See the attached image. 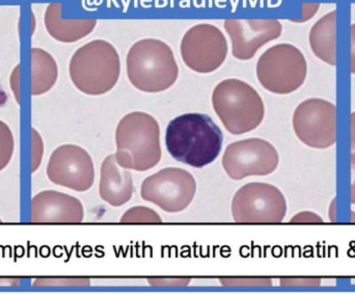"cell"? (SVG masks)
<instances>
[{
    "mask_svg": "<svg viewBox=\"0 0 355 294\" xmlns=\"http://www.w3.org/2000/svg\"><path fill=\"white\" fill-rule=\"evenodd\" d=\"M223 131L204 114H185L171 121L166 145L174 159L202 168L212 164L223 149Z\"/></svg>",
    "mask_w": 355,
    "mask_h": 294,
    "instance_id": "6da1fadb",
    "label": "cell"
},
{
    "mask_svg": "<svg viewBox=\"0 0 355 294\" xmlns=\"http://www.w3.org/2000/svg\"><path fill=\"white\" fill-rule=\"evenodd\" d=\"M116 145L119 166L137 172L151 170L162 160L159 124L151 114L130 112L116 126Z\"/></svg>",
    "mask_w": 355,
    "mask_h": 294,
    "instance_id": "7a4b0ae2",
    "label": "cell"
},
{
    "mask_svg": "<svg viewBox=\"0 0 355 294\" xmlns=\"http://www.w3.org/2000/svg\"><path fill=\"white\" fill-rule=\"evenodd\" d=\"M127 75L133 87L145 93H160L172 87L179 76L173 50L157 39H145L129 50Z\"/></svg>",
    "mask_w": 355,
    "mask_h": 294,
    "instance_id": "3957f363",
    "label": "cell"
},
{
    "mask_svg": "<svg viewBox=\"0 0 355 294\" xmlns=\"http://www.w3.org/2000/svg\"><path fill=\"white\" fill-rule=\"evenodd\" d=\"M69 72L75 87L83 94L104 95L120 78V56L112 44L95 40L73 54Z\"/></svg>",
    "mask_w": 355,
    "mask_h": 294,
    "instance_id": "277c9868",
    "label": "cell"
},
{
    "mask_svg": "<svg viewBox=\"0 0 355 294\" xmlns=\"http://www.w3.org/2000/svg\"><path fill=\"white\" fill-rule=\"evenodd\" d=\"M212 105L225 128L233 135L250 132L260 126L265 106L258 92L239 79H225L215 87Z\"/></svg>",
    "mask_w": 355,
    "mask_h": 294,
    "instance_id": "5b68a950",
    "label": "cell"
},
{
    "mask_svg": "<svg viewBox=\"0 0 355 294\" xmlns=\"http://www.w3.org/2000/svg\"><path fill=\"white\" fill-rule=\"evenodd\" d=\"M308 64L302 52L290 44L272 46L259 58L257 77L267 91L288 95L297 91L306 79Z\"/></svg>",
    "mask_w": 355,
    "mask_h": 294,
    "instance_id": "8992f818",
    "label": "cell"
},
{
    "mask_svg": "<svg viewBox=\"0 0 355 294\" xmlns=\"http://www.w3.org/2000/svg\"><path fill=\"white\" fill-rule=\"evenodd\" d=\"M232 214L236 223H282L287 214V201L283 193L275 185L248 183L234 196Z\"/></svg>",
    "mask_w": 355,
    "mask_h": 294,
    "instance_id": "52a82bcc",
    "label": "cell"
},
{
    "mask_svg": "<svg viewBox=\"0 0 355 294\" xmlns=\"http://www.w3.org/2000/svg\"><path fill=\"white\" fill-rule=\"evenodd\" d=\"M292 125L298 139L313 149H329L337 143V107L327 100H304L296 107Z\"/></svg>",
    "mask_w": 355,
    "mask_h": 294,
    "instance_id": "ba28073f",
    "label": "cell"
},
{
    "mask_svg": "<svg viewBox=\"0 0 355 294\" xmlns=\"http://www.w3.org/2000/svg\"><path fill=\"white\" fill-rule=\"evenodd\" d=\"M196 191L194 177L188 171L166 168L144 180L141 196L168 214L183 211L193 201Z\"/></svg>",
    "mask_w": 355,
    "mask_h": 294,
    "instance_id": "9c48e42d",
    "label": "cell"
},
{
    "mask_svg": "<svg viewBox=\"0 0 355 294\" xmlns=\"http://www.w3.org/2000/svg\"><path fill=\"white\" fill-rule=\"evenodd\" d=\"M279 164L275 146L262 139H246L227 146L223 168L233 180L272 174Z\"/></svg>",
    "mask_w": 355,
    "mask_h": 294,
    "instance_id": "30bf717a",
    "label": "cell"
},
{
    "mask_svg": "<svg viewBox=\"0 0 355 294\" xmlns=\"http://www.w3.org/2000/svg\"><path fill=\"white\" fill-rule=\"evenodd\" d=\"M181 55L186 66L194 72H214L227 58V40L214 25H196L182 39Z\"/></svg>",
    "mask_w": 355,
    "mask_h": 294,
    "instance_id": "8fae6325",
    "label": "cell"
},
{
    "mask_svg": "<svg viewBox=\"0 0 355 294\" xmlns=\"http://www.w3.org/2000/svg\"><path fill=\"white\" fill-rule=\"evenodd\" d=\"M46 174L53 184L83 193L95 182V166L87 150L76 145H62L52 152Z\"/></svg>",
    "mask_w": 355,
    "mask_h": 294,
    "instance_id": "7c38bea8",
    "label": "cell"
},
{
    "mask_svg": "<svg viewBox=\"0 0 355 294\" xmlns=\"http://www.w3.org/2000/svg\"><path fill=\"white\" fill-rule=\"evenodd\" d=\"M225 28L232 41V53L240 60L254 58L268 42L281 37L282 24L277 20H225Z\"/></svg>",
    "mask_w": 355,
    "mask_h": 294,
    "instance_id": "4fadbf2b",
    "label": "cell"
},
{
    "mask_svg": "<svg viewBox=\"0 0 355 294\" xmlns=\"http://www.w3.org/2000/svg\"><path fill=\"white\" fill-rule=\"evenodd\" d=\"M85 218V208L77 198L56 191H44L31 200V220L41 224H73Z\"/></svg>",
    "mask_w": 355,
    "mask_h": 294,
    "instance_id": "5bb4252c",
    "label": "cell"
},
{
    "mask_svg": "<svg viewBox=\"0 0 355 294\" xmlns=\"http://www.w3.org/2000/svg\"><path fill=\"white\" fill-rule=\"evenodd\" d=\"M133 193L135 185L130 170L119 166L114 154L108 155L100 168V197L112 207H121L130 201Z\"/></svg>",
    "mask_w": 355,
    "mask_h": 294,
    "instance_id": "9a60e30c",
    "label": "cell"
},
{
    "mask_svg": "<svg viewBox=\"0 0 355 294\" xmlns=\"http://www.w3.org/2000/svg\"><path fill=\"white\" fill-rule=\"evenodd\" d=\"M62 4L52 3L45 12V25L49 35L62 43H73L87 37L95 29L96 20H64Z\"/></svg>",
    "mask_w": 355,
    "mask_h": 294,
    "instance_id": "2e32d148",
    "label": "cell"
},
{
    "mask_svg": "<svg viewBox=\"0 0 355 294\" xmlns=\"http://www.w3.org/2000/svg\"><path fill=\"white\" fill-rule=\"evenodd\" d=\"M310 45L319 60L331 66L337 64V10L315 23L311 29Z\"/></svg>",
    "mask_w": 355,
    "mask_h": 294,
    "instance_id": "e0dca14e",
    "label": "cell"
},
{
    "mask_svg": "<svg viewBox=\"0 0 355 294\" xmlns=\"http://www.w3.org/2000/svg\"><path fill=\"white\" fill-rule=\"evenodd\" d=\"M58 77V64L45 50L31 49V95L40 96L49 92Z\"/></svg>",
    "mask_w": 355,
    "mask_h": 294,
    "instance_id": "ac0fdd59",
    "label": "cell"
},
{
    "mask_svg": "<svg viewBox=\"0 0 355 294\" xmlns=\"http://www.w3.org/2000/svg\"><path fill=\"white\" fill-rule=\"evenodd\" d=\"M14 150L15 139L12 130L3 121H0V172L10 164Z\"/></svg>",
    "mask_w": 355,
    "mask_h": 294,
    "instance_id": "d6986e66",
    "label": "cell"
},
{
    "mask_svg": "<svg viewBox=\"0 0 355 294\" xmlns=\"http://www.w3.org/2000/svg\"><path fill=\"white\" fill-rule=\"evenodd\" d=\"M121 223H162V216L149 207L137 206L127 210L120 220Z\"/></svg>",
    "mask_w": 355,
    "mask_h": 294,
    "instance_id": "ffe728a7",
    "label": "cell"
},
{
    "mask_svg": "<svg viewBox=\"0 0 355 294\" xmlns=\"http://www.w3.org/2000/svg\"><path fill=\"white\" fill-rule=\"evenodd\" d=\"M91 285L89 279H37L33 287H87Z\"/></svg>",
    "mask_w": 355,
    "mask_h": 294,
    "instance_id": "44dd1931",
    "label": "cell"
},
{
    "mask_svg": "<svg viewBox=\"0 0 355 294\" xmlns=\"http://www.w3.org/2000/svg\"><path fill=\"white\" fill-rule=\"evenodd\" d=\"M219 282L227 287H271L272 281L265 278H221Z\"/></svg>",
    "mask_w": 355,
    "mask_h": 294,
    "instance_id": "7402d4cb",
    "label": "cell"
},
{
    "mask_svg": "<svg viewBox=\"0 0 355 294\" xmlns=\"http://www.w3.org/2000/svg\"><path fill=\"white\" fill-rule=\"evenodd\" d=\"M31 172L35 173L41 166L44 155L43 139L35 129H31Z\"/></svg>",
    "mask_w": 355,
    "mask_h": 294,
    "instance_id": "603a6c76",
    "label": "cell"
},
{
    "mask_svg": "<svg viewBox=\"0 0 355 294\" xmlns=\"http://www.w3.org/2000/svg\"><path fill=\"white\" fill-rule=\"evenodd\" d=\"M148 282L154 287H185L190 283L189 278H155L148 279Z\"/></svg>",
    "mask_w": 355,
    "mask_h": 294,
    "instance_id": "cb8c5ba5",
    "label": "cell"
},
{
    "mask_svg": "<svg viewBox=\"0 0 355 294\" xmlns=\"http://www.w3.org/2000/svg\"><path fill=\"white\" fill-rule=\"evenodd\" d=\"M283 287H317L320 286V279L292 278L282 279L279 281Z\"/></svg>",
    "mask_w": 355,
    "mask_h": 294,
    "instance_id": "d4e9b609",
    "label": "cell"
},
{
    "mask_svg": "<svg viewBox=\"0 0 355 294\" xmlns=\"http://www.w3.org/2000/svg\"><path fill=\"white\" fill-rule=\"evenodd\" d=\"M290 223L292 224H323L324 220L315 212L304 211L295 214Z\"/></svg>",
    "mask_w": 355,
    "mask_h": 294,
    "instance_id": "484cf974",
    "label": "cell"
},
{
    "mask_svg": "<svg viewBox=\"0 0 355 294\" xmlns=\"http://www.w3.org/2000/svg\"><path fill=\"white\" fill-rule=\"evenodd\" d=\"M352 35V52H350V70L355 74V23L352 25L350 29Z\"/></svg>",
    "mask_w": 355,
    "mask_h": 294,
    "instance_id": "4316f807",
    "label": "cell"
},
{
    "mask_svg": "<svg viewBox=\"0 0 355 294\" xmlns=\"http://www.w3.org/2000/svg\"><path fill=\"white\" fill-rule=\"evenodd\" d=\"M350 145H352V157L355 158V112L350 116Z\"/></svg>",
    "mask_w": 355,
    "mask_h": 294,
    "instance_id": "83f0119b",
    "label": "cell"
},
{
    "mask_svg": "<svg viewBox=\"0 0 355 294\" xmlns=\"http://www.w3.org/2000/svg\"><path fill=\"white\" fill-rule=\"evenodd\" d=\"M352 182L350 187V202L355 205V158L352 157Z\"/></svg>",
    "mask_w": 355,
    "mask_h": 294,
    "instance_id": "f1b7e54d",
    "label": "cell"
},
{
    "mask_svg": "<svg viewBox=\"0 0 355 294\" xmlns=\"http://www.w3.org/2000/svg\"><path fill=\"white\" fill-rule=\"evenodd\" d=\"M0 286H20L19 279H0Z\"/></svg>",
    "mask_w": 355,
    "mask_h": 294,
    "instance_id": "f546056e",
    "label": "cell"
},
{
    "mask_svg": "<svg viewBox=\"0 0 355 294\" xmlns=\"http://www.w3.org/2000/svg\"><path fill=\"white\" fill-rule=\"evenodd\" d=\"M0 223H2L1 218H0Z\"/></svg>",
    "mask_w": 355,
    "mask_h": 294,
    "instance_id": "4dcf8cb0",
    "label": "cell"
}]
</instances>
